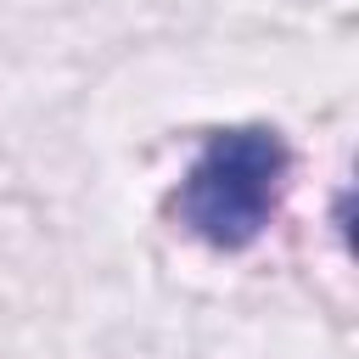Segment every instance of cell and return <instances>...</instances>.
I'll use <instances>...</instances> for the list:
<instances>
[{
  "label": "cell",
  "mask_w": 359,
  "mask_h": 359,
  "mask_svg": "<svg viewBox=\"0 0 359 359\" xmlns=\"http://www.w3.org/2000/svg\"><path fill=\"white\" fill-rule=\"evenodd\" d=\"M286 168H292V151L275 129H264V123L219 129V135H208L202 157L180 180L174 219L185 230H196L208 247L241 252L275 219L280 191H286Z\"/></svg>",
  "instance_id": "6da1fadb"
}]
</instances>
